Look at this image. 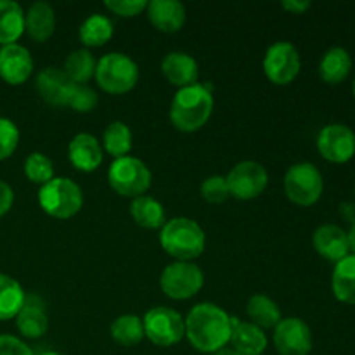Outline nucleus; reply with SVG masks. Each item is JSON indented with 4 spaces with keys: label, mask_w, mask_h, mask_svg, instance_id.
Returning <instances> with one entry per match:
<instances>
[{
    "label": "nucleus",
    "mask_w": 355,
    "mask_h": 355,
    "mask_svg": "<svg viewBox=\"0 0 355 355\" xmlns=\"http://www.w3.org/2000/svg\"><path fill=\"white\" fill-rule=\"evenodd\" d=\"M214 111V94L210 85H194L179 89L170 104V120L180 132H196L207 125Z\"/></svg>",
    "instance_id": "obj_2"
},
{
    "label": "nucleus",
    "mask_w": 355,
    "mask_h": 355,
    "mask_svg": "<svg viewBox=\"0 0 355 355\" xmlns=\"http://www.w3.org/2000/svg\"><path fill=\"white\" fill-rule=\"evenodd\" d=\"M71 165L80 172H94L103 163V146L92 134H76L68 146Z\"/></svg>",
    "instance_id": "obj_16"
},
{
    "label": "nucleus",
    "mask_w": 355,
    "mask_h": 355,
    "mask_svg": "<svg viewBox=\"0 0 355 355\" xmlns=\"http://www.w3.org/2000/svg\"><path fill=\"white\" fill-rule=\"evenodd\" d=\"M347 239H349V248L352 250L355 255V222L352 224V227H350V231L347 232Z\"/></svg>",
    "instance_id": "obj_41"
},
{
    "label": "nucleus",
    "mask_w": 355,
    "mask_h": 355,
    "mask_svg": "<svg viewBox=\"0 0 355 355\" xmlns=\"http://www.w3.org/2000/svg\"><path fill=\"white\" fill-rule=\"evenodd\" d=\"M246 314H248L250 322L259 326L260 329L276 328L283 319L277 304L267 295H253L246 304Z\"/></svg>",
    "instance_id": "obj_25"
},
{
    "label": "nucleus",
    "mask_w": 355,
    "mask_h": 355,
    "mask_svg": "<svg viewBox=\"0 0 355 355\" xmlns=\"http://www.w3.org/2000/svg\"><path fill=\"white\" fill-rule=\"evenodd\" d=\"M162 73L172 85L179 87V89L194 85L198 83V76H200L196 59L179 51L165 55V59L162 61Z\"/></svg>",
    "instance_id": "obj_17"
},
{
    "label": "nucleus",
    "mask_w": 355,
    "mask_h": 355,
    "mask_svg": "<svg viewBox=\"0 0 355 355\" xmlns=\"http://www.w3.org/2000/svg\"><path fill=\"white\" fill-rule=\"evenodd\" d=\"M24 33V12L12 0H0V45L16 44Z\"/></svg>",
    "instance_id": "obj_23"
},
{
    "label": "nucleus",
    "mask_w": 355,
    "mask_h": 355,
    "mask_svg": "<svg viewBox=\"0 0 355 355\" xmlns=\"http://www.w3.org/2000/svg\"><path fill=\"white\" fill-rule=\"evenodd\" d=\"M38 94L47 104L55 107L69 106L76 83L61 68H44L35 80Z\"/></svg>",
    "instance_id": "obj_14"
},
{
    "label": "nucleus",
    "mask_w": 355,
    "mask_h": 355,
    "mask_svg": "<svg viewBox=\"0 0 355 355\" xmlns=\"http://www.w3.org/2000/svg\"><path fill=\"white\" fill-rule=\"evenodd\" d=\"M24 175L33 184H47L54 179V163L44 153H31L24 162Z\"/></svg>",
    "instance_id": "obj_33"
},
{
    "label": "nucleus",
    "mask_w": 355,
    "mask_h": 355,
    "mask_svg": "<svg viewBox=\"0 0 355 355\" xmlns=\"http://www.w3.org/2000/svg\"><path fill=\"white\" fill-rule=\"evenodd\" d=\"M205 284V274L196 263L173 262L159 276L162 291L172 300H187L200 293Z\"/></svg>",
    "instance_id": "obj_8"
},
{
    "label": "nucleus",
    "mask_w": 355,
    "mask_h": 355,
    "mask_svg": "<svg viewBox=\"0 0 355 355\" xmlns=\"http://www.w3.org/2000/svg\"><path fill=\"white\" fill-rule=\"evenodd\" d=\"M274 345L279 355H309L312 350V331L302 319H281L274 328Z\"/></svg>",
    "instance_id": "obj_12"
},
{
    "label": "nucleus",
    "mask_w": 355,
    "mask_h": 355,
    "mask_svg": "<svg viewBox=\"0 0 355 355\" xmlns=\"http://www.w3.org/2000/svg\"><path fill=\"white\" fill-rule=\"evenodd\" d=\"M318 149L331 163H345L355 155V134L347 125L333 123L318 135Z\"/></svg>",
    "instance_id": "obj_13"
},
{
    "label": "nucleus",
    "mask_w": 355,
    "mask_h": 355,
    "mask_svg": "<svg viewBox=\"0 0 355 355\" xmlns=\"http://www.w3.org/2000/svg\"><path fill=\"white\" fill-rule=\"evenodd\" d=\"M331 288L340 302L355 305V255H347L333 269Z\"/></svg>",
    "instance_id": "obj_24"
},
{
    "label": "nucleus",
    "mask_w": 355,
    "mask_h": 355,
    "mask_svg": "<svg viewBox=\"0 0 355 355\" xmlns=\"http://www.w3.org/2000/svg\"><path fill=\"white\" fill-rule=\"evenodd\" d=\"M33 73V58L19 44L0 47V78L9 85H21Z\"/></svg>",
    "instance_id": "obj_15"
},
{
    "label": "nucleus",
    "mask_w": 355,
    "mask_h": 355,
    "mask_svg": "<svg viewBox=\"0 0 355 355\" xmlns=\"http://www.w3.org/2000/svg\"><path fill=\"white\" fill-rule=\"evenodd\" d=\"M19 144V128L9 118L0 116V162L10 158Z\"/></svg>",
    "instance_id": "obj_34"
},
{
    "label": "nucleus",
    "mask_w": 355,
    "mask_h": 355,
    "mask_svg": "<svg viewBox=\"0 0 355 355\" xmlns=\"http://www.w3.org/2000/svg\"><path fill=\"white\" fill-rule=\"evenodd\" d=\"M148 3L146 0H104V7L121 17L139 16L148 9Z\"/></svg>",
    "instance_id": "obj_36"
},
{
    "label": "nucleus",
    "mask_w": 355,
    "mask_h": 355,
    "mask_svg": "<svg viewBox=\"0 0 355 355\" xmlns=\"http://www.w3.org/2000/svg\"><path fill=\"white\" fill-rule=\"evenodd\" d=\"M201 196L205 201L211 205L224 203L231 194H229L227 182H225V177L220 175H211L208 179L203 180L201 184Z\"/></svg>",
    "instance_id": "obj_35"
},
{
    "label": "nucleus",
    "mask_w": 355,
    "mask_h": 355,
    "mask_svg": "<svg viewBox=\"0 0 355 355\" xmlns=\"http://www.w3.org/2000/svg\"><path fill=\"white\" fill-rule=\"evenodd\" d=\"M38 203L47 215L54 218H71L82 210V189L71 179L54 177L38 191Z\"/></svg>",
    "instance_id": "obj_5"
},
{
    "label": "nucleus",
    "mask_w": 355,
    "mask_h": 355,
    "mask_svg": "<svg viewBox=\"0 0 355 355\" xmlns=\"http://www.w3.org/2000/svg\"><path fill=\"white\" fill-rule=\"evenodd\" d=\"M225 182H227L229 194L234 196L236 200H255L266 191L269 173L262 163L246 159V162H239L238 165L232 166V170L225 177Z\"/></svg>",
    "instance_id": "obj_10"
},
{
    "label": "nucleus",
    "mask_w": 355,
    "mask_h": 355,
    "mask_svg": "<svg viewBox=\"0 0 355 355\" xmlns=\"http://www.w3.org/2000/svg\"><path fill=\"white\" fill-rule=\"evenodd\" d=\"M210 355H241V354L236 352L234 349H227V347H224V349L217 350V352H214V354H210Z\"/></svg>",
    "instance_id": "obj_42"
},
{
    "label": "nucleus",
    "mask_w": 355,
    "mask_h": 355,
    "mask_svg": "<svg viewBox=\"0 0 355 355\" xmlns=\"http://www.w3.org/2000/svg\"><path fill=\"white\" fill-rule=\"evenodd\" d=\"M0 355H35L33 350L12 335H0Z\"/></svg>",
    "instance_id": "obj_38"
},
{
    "label": "nucleus",
    "mask_w": 355,
    "mask_h": 355,
    "mask_svg": "<svg viewBox=\"0 0 355 355\" xmlns=\"http://www.w3.org/2000/svg\"><path fill=\"white\" fill-rule=\"evenodd\" d=\"M14 205V191L7 182L0 180V217L9 214Z\"/></svg>",
    "instance_id": "obj_39"
},
{
    "label": "nucleus",
    "mask_w": 355,
    "mask_h": 355,
    "mask_svg": "<svg viewBox=\"0 0 355 355\" xmlns=\"http://www.w3.org/2000/svg\"><path fill=\"white\" fill-rule=\"evenodd\" d=\"M97 101H99V97H97L96 90L87 85H76L75 94L69 101V107L78 111V113H89L97 106Z\"/></svg>",
    "instance_id": "obj_37"
},
{
    "label": "nucleus",
    "mask_w": 355,
    "mask_h": 355,
    "mask_svg": "<svg viewBox=\"0 0 355 355\" xmlns=\"http://www.w3.org/2000/svg\"><path fill=\"white\" fill-rule=\"evenodd\" d=\"M151 170L142 159L134 156L116 158L107 170V182L120 196L139 198L144 196L151 187Z\"/></svg>",
    "instance_id": "obj_6"
},
{
    "label": "nucleus",
    "mask_w": 355,
    "mask_h": 355,
    "mask_svg": "<svg viewBox=\"0 0 355 355\" xmlns=\"http://www.w3.org/2000/svg\"><path fill=\"white\" fill-rule=\"evenodd\" d=\"M132 146H134V137L130 127L123 121H111L103 137V148L106 149L107 155L114 156V159L123 158L132 151Z\"/></svg>",
    "instance_id": "obj_31"
},
{
    "label": "nucleus",
    "mask_w": 355,
    "mask_h": 355,
    "mask_svg": "<svg viewBox=\"0 0 355 355\" xmlns=\"http://www.w3.org/2000/svg\"><path fill=\"white\" fill-rule=\"evenodd\" d=\"M354 96H355V78H354Z\"/></svg>",
    "instance_id": "obj_44"
},
{
    "label": "nucleus",
    "mask_w": 355,
    "mask_h": 355,
    "mask_svg": "<svg viewBox=\"0 0 355 355\" xmlns=\"http://www.w3.org/2000/svg\"><path fill=\"white\" fill-rule=\"evenodd\" d=\"M144 336L156 347H172L186 336V324L182 315L168 307H155L146 312Z\"/></svg>",
    "instance_id": "obj_9"
},
{
    "label": "nucleus",
    "mask_w": 355,
    "mask_h": 355,
    "mask_svg": "<svg viewBox=\"0 0 355 355\" xmlns=\"http://www.w3.org/2000/svg\"><path fill=\"white\" fill-rule=\"evenodd\" d=\"M283 9L291 14H304L312 6L311 0H283Z\"/></svg>",
    "instance_id": "obj_40"
},
{
    "label": "nucleus",
    "mask_w": 355,
    "mask_h": 355,
    "mask_svg": "<svg viewBox=\"0 0 355 355\" xmlns=\"http://www.w3.org/2000/svg\"><path fill=\"white\" fill-rule=\"evenodd\" d=\"M16 326L24 338H40L47 333L49 319L44 307L24 300L23 309L16 315Z\"/></svg>",
    "instance_id": "obj_27"
},
{
    "label": "nucleus",
    "mask_w": 355,
    "mask_h": 355,
    "mask_svg": "<svg viewBox=\"0 0 355 355\" xmlns=\"http://www.w3.org/2000/svg\"><path fill=\"white\" fill-rule=\"evenodd\" d=\"M232 349L241 355H262L267 349V336L263 329L252 322L239 321L238 318H231Z\"/></svg>",
    "instance_id": "obj_20"
},
{
    "label": "nucleus",
    "mask_w": 355,
    "mask_h": 355,
    "mask_svg": "<svg viewBox=\"0 0 355 355\" xmlns=\"http://www.w3.org/2000/svg\"><path fill=\"white\" fill-rule=\"evenodd\" d=\"M186 336L203 354H214L231 342V315L215 304H198L187 314Z\"/></svg>",
    "instance_id": "obj_1"
},
{
    "label": "nucleus",
    "mask_w": 355,
    "mask_h": 355,
    "mask_svg": "<svg viewBox=\"0 0 355 355\" xmlns=\"http://www.w3.org/2000/svg\"><path fill=\"white\" fill-rule=\"evenodd\" d=\"M78 35L87 47H103L113 37V23L103 14H92L80 24Z\"/></svg>",
    "instance_id": "obj_29"
},
{
    "label": "nucleus",
    "mask_w": 355,
    "mask_h": 355,
    "mask_svg": "<svg viewBox=\"0 0 355 355\" xmlns=\"http://www.w3.org/2000/svg\"><path fill=\"white\" fill-rule=\"evenodd\" d=\"M302 59L297 47L290 42H276L270 45L263 58V71L276 85H288L298 76Z\"/></svg>",
    "instance_id": "obj_11"
},
{
    "label": "nucleus",
    "mask_w": 355,
    "mask_h": 355,
    "mask_svg": "<svg viewBox=\"0 0 355 355\" xmlns=\"http://www.w3.org/2000/svg\"><path fill=\"white\" fill-rule=\"evenodd\" d=\"M96 59L87 49H76L66 58L64 73L76 83V85H85L94 75H96Z\"/></svg>",
    "instance_id": "obj_32"
},
{
    "label": "nucleus",
    "mask_w": 355,
    "mask_h": 355,
    "mask_svg": "<svg viewBox=\"0 0 355 355\" xmlns=\"http://www.w3.org/2000/svg\"><path fill=\"white\" fill-rule=\"evenodd\" d=\"M38 355H62V354H59V352H42Z\"/></svg>",
    "instance_id": "obj_43"
},
{
    "label": "nucleus",
    "mask_w": 355,
    "mask_h": 355,
    "mask_svg": "<svg viewBox=\"0 0 355 355\" xmlns=\"http://www.w3.org/2000/svg\"><path fill=\"white\" fill-rule=\"evenodd\" d=\"M96 82L107 94H127L137 85L139 66L123 52L103 55L96 66Z\"/></svg>",
    "instance_id": "obj_4"
},
{
    "label": "nucleus",
    "mask_w": 355,
    "mask_h": 355,
    "mask_svg": "<svg viewBox=\"0 0 355 355\" xmlns=\"http://www.w3.org/2000/svg\"><path fill=\"white\" fill-rule=\"evenodd\" d=\"M312 243H314L315 252L331 262H340L349 255L350 248L347 232L335 224H324L315 229Z\"/></svg>",
    "instance_id": "obj_19"
},
{
    "label": "nucleus",
    "mask_w": 355,
    "mask_h": 355,
    "mask_svg": "<svg viewBox=\"0 0 355 355\" xmlns=\"http://www.w3.org/2000/svg\"><path fill=\"white\" fill-rule=\"evenodd\" d=\"M352 69V58L343 47H331L319 62V75L329 85L342 83Z\"/></svg>",
    "instance_id": "obj_22"
},
{
    "label": "nucleus",
    "mask_w": 355,
    "mask_h": 355,
    "mask_svg": "<svg viewBox=\"0 0 355 355\" xmlns=\"http://www.w3.org/2000/svg\"><path fill=\"white\" fill-rule=\"evenodd\" d=\"M26 295L21 284L7 274H0V321L14 319L23 309Z\"/></svg>",
    "instance_id": "obj_28"
},
{
    "label": "nucleus",
    "mask_w": 355,
    "mask_h": 355,
    "mask_svg": "<svg viewBox=\"0 0 355 355\" xmlns=\"http://www.w3.org/2000/svg\"><path fill=\"white\" fill-rule=\"evenodd\" d=\"M324 182L319 168L312 163L302 162L290 166L284 175V193L288 200L300 207H312L321 198Z\"/></svg>",
    "instance_id": "obj_7"
},
{
    "label": "nucleus",
    "mask_w": 355,
    "mask_h": 355,
    "mask_svg": "<svg viewBox=\"0 0 355 355\" xmlns=\"http://www.w3.org/2000/svg\"><path fill=\"white\" fill-rule=\"evenodd\" d=\"M24 30L35 42H47L55 30V12L52 6L44 0L31 3L24 14Z\"/></svg>",
    "instance_id": "obj_21"
},
{
    "label": "nucleus",
    "mask_w": 355,
    "mask_h": 355,
    "mask_svg": "<svg viewBox=\"0 0 355 355\" xmlns=\"http://www.w3.org/2000/svg\"><path fill=\"white\" fill-rule=\"evenodd\" d=\"M162 248L177 262H191L205 252V231L196 220L177 217L165 222L159 234Z\"/></svg>",
    "instance_id": "obj_3"
},
{
    "label": "nucleus",
    "mask_w": 355,
    "mask_h": 355,
    "mask_svg": "<svg viewBox=\"0 0 355 355\" xmlns=\"http://www.w3.org/2000/svg\"><path fill=\"white\" fill-rule=\"evenodd\" d=\"M130 215L135 224L144 229H159L165 225V208L151 196L134 198L130 205Z\"/></svg>",
    "instance_id": "obj_26"
},
{
    "label": "nucleus",
    "mask_w": 355,
    "mask_h": 355,
    "mask_svg": "<svg viewBox=\"0 0 355 355\" xmlns=\"http://www.w3.org/2000/svg\"><path fill=\"white\" fill-rule=\"evenodd\" d=\"M111 338L121 347H135L144 338L142 319L134 314H123L113 321L110 328Z\"/></svg>",
    "instance_id": "obj_30"
},
{
    "label": "nucleus",
    "mask_w": 355,
    "mask_h": 355,
    "mask_svg": "<svg viewBox=\"0 0 355 355\" xmlns=\"http://www.w3.org/2000/svg\"><path fill=\"white\" fill-rule=\"evenodd\" d=\"M146 10L153 26L163 33H175L186 23V7L179 0H153Z\"/></svg>",
    "instance_id": "obj_18"
}]
</instances>
